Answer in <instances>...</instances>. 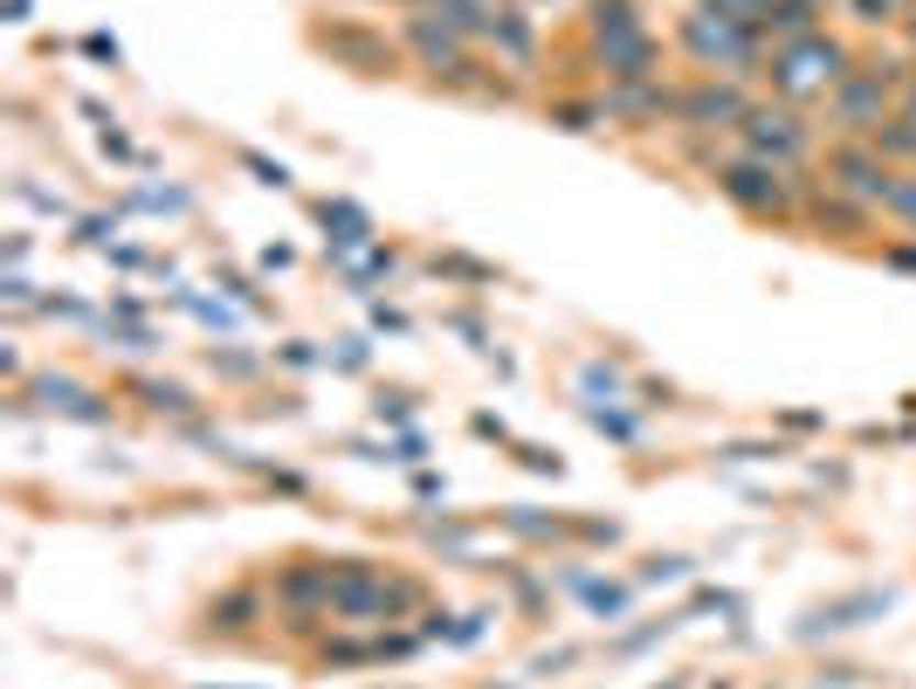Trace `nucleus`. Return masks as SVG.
<instances>
[{
    "label": "nucleus",
    "instance_id": "obj_1",
    "mask_svg": "<svg viewBox=\"0 0 916 689\" xmlns=\"http://www.w3.org/2000/svg\"><path fill=\"white\" fill-rule=\"evenodd\" d=\"M889 593H861V600H841V607H820L814 621H806V634H820V627H854V614H882Z\"/></svg>",
    "mask_w": 916,
    "mask_h": 689
},
{
    "label": "nucleus",
    "instance_id": "obj_2",
    "mask_svg": "<svg viewBox=\"0 0 916 689\" xmlns=\"http://www.w3.org/2000/svg\"><path fill=\"white\" fill-rule=\"evenodd\" d=\"M42 407H63V414H84V421L103 414V407H90V393L76 379H42Z\"/></svg>",
    "mask_w": 916,
    "mask_h": 689
},
{
    "label": "nucleus",
    "instance_id": "obj_3",
    "mask_svg": "<svg viewBox=\"0 0 916 689\" xmlns=\"http://www.w3.org/2000/svg\"><path fill=\"white\" fill-rule=\"evenodd\" d=\"M896 208H909V214H916V187H903V193H896Z\"/></svg>",
    "mask_w": 916,
    "mask_h": 689
}]
</instances>
